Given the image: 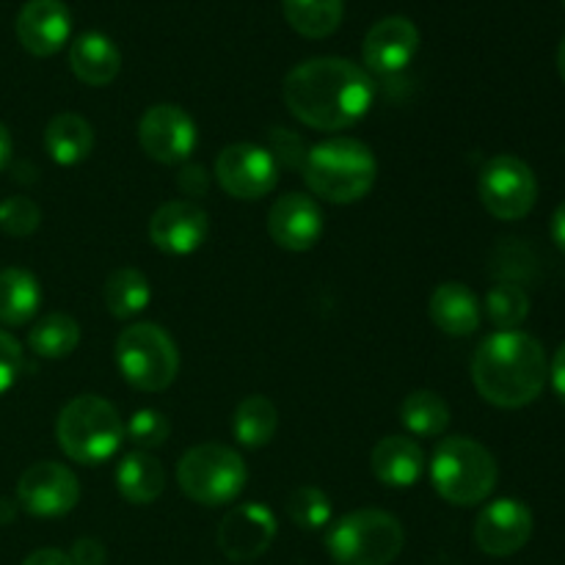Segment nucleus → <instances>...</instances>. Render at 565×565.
Here are the masks:
<instances>
[{
    "label": "nucleus",
    "mask_w": 565,
    "mask_h": 565,
    "mask_svg": "<svg viewBox=\"0 0 565 565\" xmlns=\"http://www.w3.org/2000/svg\"><path fill=\"white\" fill-rule=\"evenodd\" d=\"M281 99L301 125L337 132L367 116L375 83L367 70L348 58H309L287 72Z\"/></svg>",
    "instance_id": "nucleus-1"
},
{
    "label": "nucleus",
    "mask_w": 565,
    "mask_h": 565,
    "mask_svg": "<svg viewBox=\"0 0 565 565\" xmlns=\"http://www.w3.org/2000/svg\"><path fill=\"white\" fill-rule=\"evenodd\" d=\"M546 379L550 364L544 345L524 331H497L475 351V390L497 408L530 406L541 397Z\"/></svg>",
    "instance_id": "nucleus-2"
},
{
    "label": "nucleus",
    "mask_w": 565,
    "mask_h": 565,
    "mask_svg": "<svg viewBox=\"0 0 565 565\" xmlns=\"http://www.w3.org/2000/svg\"><path fill=\"white\" fill-rule=\"evenodd\" d=\"M301 171L315 196L331 204H353L373 191L379 163L367 143L340 136L315 143Z\"/></svg>",
    "instance_id": "nucleus-3"
},
{
    "label": "nucleus",
    "mask_w": 565,
    "mask_h": 565,
    "mask_svg": "<svg viewBox=\"0 0 565 565\" xmlns=\"http://www.w3.org/2000/svg\"><path fill=\"white\" fill-rule=\"evenodd\" d=\"M55 441L70 461L99 467L119 452L125 441V419L105 397L81 395L61 408L55 419Z\"/></svg>",
    "instance_id": "nucleus-4"
},
{
    "label": "nucleus",
    "mask_w": 565,
    "mask_h": 565,
    "mask_svg": "<svg viewBox=\"0 0 565 565\" xmlns=\"http://www.w3.org/2000/svg\"><path fill=\"white\" fill-rule=\"evenodd\" d=\"M497 478H500V469H497L494 456L469 436L441 439L430 458V480H434L436 494L450 505H480L497 489Z\"/></svg>",
    "instance_id": "nucleus-5"
},
{
    "label": "nucleus",
    "mask_w": 565,
    "mask_h": 565,
    "mask_svg": "<svg viewBox=\"0 0 565 565\" xmlns=\"http://www.w3.org/2000/svg\"><path fill=\"white\" fill-rule=\"evenodd\" d=\"M403 544V524L379 508L348 513L326 533V550L337 565H392Z\"/></svg>",
    "instance_id": "nucleus-6"
},
{
    "label": "nucleus",
    "mask_w": 565,
    "mask_h": 565,
    "mask_svg": "<svg viewBox=\"0 0 565 565\" xmlns=\"http://www.w3.org/2000/svg\"><path fill=\"white\" fill-rule=\"evenodd\" d=\"M248 469L237 450L215 441L191 447L177 463V483L188 500L204 508H221L243 494Z\"/></svg>",
    "instance_id": "nucleus-7"
},
{
    "label": "nucleus",
    "mask_w": 565,
    "mask_h": 565,
    "mask_svg": "<svg viewBox=\"0 0 565 565\" xmlns=\"http://www.w3.org/2000/svg\"><path fill=\"white\" fill-rule=\"evenodd\" d=\"M121 379L141 392H163L180 373V351L158 323L127 326L116 340Z\"/></svg>",
    "instance_id": "nucleus-8"
},
{
    "label": "nucleus",
    "mask_w": 565,
    "mask_h": 565,
    "mask_svg": "<svg viewBox=\"0 0 565 565\" xmlns=\"http://www.w3.org/2000/svg\"><path fill=\"white\" fill-rule=\"evenodd\" d=\"M478 196L494 218L519 221L539 202V180L516 154H494L480 169Z\"/></svg>",
    "instance_id": "nucleus-9"
},
{
    "label": "nucleus",
    "mask_w": 565,
    "mask_h": 565,
    "mask_svg": "<svg viewBox=\"0 0 565 565\" xmlns=\"http://www.w3.org/2000/svg\"><path fill=\"white\" fill-rule=\"evenodd\" d=\"M215 180L230 196L254 202L268 196L279 182V163L270 149L257 143H230L215 158Z\"/></svg>",
    "instance_id": "nucleus-10"
},
{
    "label": "nucleus",
    "mask_w": 565,
    "mask_h": 565,
    "mask_svg": "<svg viewBox=\"0 0 565 565\" xmlns=\"http://www.w3.org/2000/svg\"><path fill=\"white\" fill-rule=\"evenodd\" d=\"M81 500V483L64 463L39 461L22 472L17 483V502L25 513L39 519H58L75 511Z\"/></svg>",
    "instance_id": "nucleus-11"
},
{
    "label": "nucleus",
    "mask_w": 565,
    "mask_h": 565,
    "mask_svg": "<svg viewBox=\"0 0 565 565\" xmlns=\"http://www.w3.org/2000/svg\"><path fill=\"white\" fill-rule=\"evenodd\" d=\"M138 141H141L143 152L152 160H158V163H185L199 141L196 121H193L191 114H188L185 108H180V105H152V108L141 116Z\"/></svg>",
    "instance_id": "nucleus-12"
},
{
    "label": "nucleus",
    "mask_w": 565,
    "mask_h": 565,
    "mask_svg": "<svg viewBox=\"0 0 565 565\" xmlns=\"http://www.w3.org/2000/svg\"><path fill=\"white\" fill-rule=\"evenodd\" d=\"M533 511L522 500L502 497L489 502L475 522V544L483 555L511 557L533 539Z\"/></svg>",
    "instance_id": "nucleus-13"
},
{
    "label": "nucleus",
    "mask_w": 565,
    "mask_h": 565,
    "mask_svg": "<svg viewBox=\"0 0 565 565\" xmlns=\"http://www.w3.org/2000/svg\"><path fill=\"white\" fill-rule=\"evenodd\" d=\"M276 524L274 511L263 502H246L237 505L221 519L218 524V550L224 552L230 561L246 563L254 557L265 555L276 539Z\"/></svg>",
    "instance_id": "nucleus-14"
},
{
    "label": "nucleus",
    "mask_w": 565,
    "mask_h": 565,
    "mask_svg": "<svg viewBox=\"0 0 565 565\" xmlns=\"http://www.w3.org/2000/svg\"><path fill=\"white\" fill-rule=\"evenodd\" d=\"M210 235V218L191 199H174L154 210L149 218V241L171 257H185L204 246Z\"/></svg>",
    "instance_id": "nucleus-15"
},
{
    "label": "nucleus",
    "mask_w": 565,
    "mask_h": 565,
    "mask_svg": "<svg viewBox=\"0 0 565 565\" xmlns=\"http://www.w3.org/2000/svg\"><path fill=\"white\" fill-rule=\"evenodd\" d=\"M323 210L312 196L285 193L268 213V235L285 252H309L323 237Z\"/></svg>",
    "instance_id": "nucleus-16"
},
{
    "label": "nucleus",
    "mask_w": 565,
    "mask_h": 565,
    "mask_svg": "<svg viewBox=\"0 0 565 565\" xmlns=\"http://www.w3.org/2000/svg\"><path fill=\"white\" fill-rule=\"evenodd\" d=\"M419 50V31L406 17H384L367 31L362 58L367 72L381 77L397 75L414 61Z\"/></svg>",
    "instance_id": "nucleus-17"
},
{
    "label": "nucleus",
    "mask_w": 565,
    "mask_h": 565,
    "mask_svg": "<svg viewBox=\"0 0 565 565\" xmlns=\"http://www.w3.org/2000/svg\"><path fill=\"white\" fill-rule=\"evenodd\" d=\"M17 39L36 58L58 53L72 33V14L64 0H28L17 14Z\"/></svg>",
    "instance_id": "nucleus-18"
},
{
    "label": "nucleus",
    "mask_w": 565,
    "mask_h": 565,
    "mask_svg": "<svg viewBox=\"0 0 565 565\" xmlns=\"http://www.w3.org/2000/svg\"><path fill=\"white\" fill-rule=\"evenodd\" d=\"M373 475L390 489H408L425 472V452L408 436H384L370 452Z\"/></svg>",
    "instance_id": "nucleus-19"
},
{
    "label": "nucleus",
    "mask_w": 565,
    "mask_h": 565,
    "mask_svg": "<svg viewBox=\"0 0 565 565\" xmlns=\"http://www.w3.org/2000/svg\"><path fill=\"white\" fill-rule=\"evenodd\" d=\"M70 66L86 86H108L121 72V53L114 39L99 31L81 33L70 47Z\"/></svg>",
    "instance_id": "nucleus-20"
},
{
    "label": "nucleus",
    "mask_w": 565,
    "mask_h": 565,
    "mask_svg": "<svg viewBox=\"0 0 565 565\" xmlns=\"http://www.w3.org/2000/svg\"><path fill=\"white\" fill-rule=\"evenodd\" d=\"M430 320L450 337H469L480 329V301L461 281H445L430 292Z\"/></svg>",
    "instance_id": "nucleus-21"
},
{
    "label": "nucleus",
    "mask_w": 565,
    "mask_h": 565,
    "mask_svg": "<svg viewBox=\"0 0 565 565\" xmlns=\"http://www.w3.org/2000/svg\"><path fill=\"white\" fill-rule=\"evenodd\" d=\"M116 489L130 505H152L166 489L163 463L147 450H132L116 467Z\"/></svg>",
    "instance_id": "nucleus-22"
},
{
    "label": "nucleus",
    "mask_w": 565,
    "mask_h": 565,
    "mask_svg": "<svg viewBox=\"0 0 565 565\" xmlns=\"http://www.w3.org/2000/svg\"><path fill=\"white\" fill-rule=\"evenodd\" d=\"M44 149L58 166H77L94 152V127L81 114H58L44 127Z\"/></svg>",
    "instance_id": "nucleus-23"
},
{
    "label": "nucleus",
    "mask_w": 565,
    "mask_h": 565,
    "mask_svg": "<svg viewBox=\"0 0 565 565\" xmlns=\"http://www.w3.org/2000/svg\"><path fill=\"white\" fill-rule=\"evenodd\" d=\"M39 307H42V287L36 276L22 268L0 270V323H31Z\"/></svg>",
    "instance_id": "nucleus-24"
},
{
    "label": "nucleus",
    "mask_w": 565,
    "mask_h": 565,
    "mask_svg": "<svg viewBox=\"0 0 565 565\" xmlns=\"http://www.w3.org/2000/svg\"><path fill=\"white\" fill-rule=\"evenodd\" d=\"M276 430H279V412L268 397L248 395L246 401L237 403L235 414H232V436L237 439V445L259 450V447L270 445Z\"/></svg>",
    "instance_id": "nucleus-25"
},
{
    "label": "nucleus",
    "mask_w": 565,
    "mask_h": 565,
    "mask_svg": "<svg viewBox=\"0 0 565 565\" xmlns=\"http://www.w3.org/2000/svg\"><path fill=\"white\" fill-rule=\"evenodd\" d=\"M285 20L307 39H326L340 28L345 0H281Z\"/></svg>",
    "instance_id": "nucleus-26"
},
{
    "label": "nucleus",
    "mask_w": 565,
    "mask_h": 565,
    "mask_svg": "<svg viewBox=\"0 0 565 565\" xmlns=\"http://www.w3.org/2000/svg\"><path fill=\"white\" fill-rule=\"evenodd\" d=\"M103 301L114 318L127 320L136 318L147 309V303L152 301V287L149 279L136 268H119L105 279L103 287Z\"/></svg>",
    "instance_id": "nucleus-27"
},
{
    "label": "nucleus",
    "mask_w": 565,
    "mask_h": 565,
    "mask_svg": "<svg viewBox=\"0 0 565 565\" xmlns=\"http://www.w3.org/2000/svg\"><path fill=\"white\" fill-rule=\"evenodd\" d=\"M28 345L42 359H66L81 345V326L72 315L53 312L44 315L33 329L28 331Z\"/></svg>",
    "instance_id": "nucleus-28"
},
{
    "label": "nucleus",
    "mask_w": 565,
    "mask_h": 565,
    "mask_svg": "<svg viewBox=\"0 0 565 565\" xmlns=\"http://www.w3.org/2000/svg\"><path fill=\"white\" fill-rule=\"evenodd\" d=\"M401 423L406 425L408 434L423 436V439H434L441 436L450 425V406L441 395L430 390H417L403 401L401 406Z\"/></svg>",
    "instance_id": "nucleus-29"
},
{
    "label": "nucleus",
    "mask_w": 565,
    "mask_h": 565,
    "mask_svg": "<svg viewBox=\"0 0 565 565\" xmlns=\"http://www.w3.org/2000/svg\"><path fill=\"white\" fill-rule=\"evenodd\" d=\"M486 315L500 331H516L530 315V298L519 285L502 281L486 296Z\"/></svg>",
    "instance_id": "nucleus-30"
},
{
    "label": "nucleus",
    "mask_w": 565,
    "mask_h": 565,
    "mask_svg": "<svg viewBox=\"0 0 565 565\" xmlns=\"http://www.w3.org/2000/svg\"><path fill=\"white\" fill-rule=\"evenodd\" d=\"M285 511L296 527L309 530V533L329 527L331 522V500L326 497V491L315 489V486L292 489L285 500Z\"/></svg>",
    "instance_id": "nucleus-31"
},
{
    "label": "nucleus",
    "mask_w": 565,
    "mask_h": 565,
    "mask_svg": "<svg viewBox=\"0 0 565 565\" xmlns=\"http://www.w3.org/2000/svg\"><path fill=\"white\" fill-rule=\"evenodd\" d=\"M127 441L138 447V450H154V447L166 445V439L171 436V423L163 412L158 408H138L130 417V423L125 425Z\"/></svg>",
    "instance_id": "nucleus-32"
},
{
    "label": "nucleus",
    "mask_w": 565,
    "mask_h": 565,
    "mask_svg": "<svg viewBox=\"0 0 565 565\" xmlns=\"http://www.w3.org/2000/svg\"><path fill=\"white\" fill-rule=\"evenodd\" d=\"M42 224V210L28 196H9L0 202V230L11 237H31Z\"/></svg>",
    "instance_id": "nucleus-33"
},
{
    "label": "nucleus",
    "mask_w": 565,
    "mask_h": 565,
    "mask_svg": "<svg viewBox=\"0 0 565 565\" xmlns=\"http://www.w3.org/2000/svg\"><path fill=\"white\" fill-rule=\"evenodd\" d=\"M22 373V348L9 331L0 329V395L17 384Z\"/></svg>",
    "instance_id": "nucleus-34"
},
{
    "label": "nucleus",
    "mask_w": 565,
    "mask_h": 565,
    "mask_svg": "<svg viewBox=\"0 0 565 565\" xmlns=\"http://www.w3.org/2000/svg\"><path fill=\"white\" fill-rule=\"evenodd\" d=\"M177 188L182 191V196L199 199L210 191V174L204 171V166H185L180 177H177Z\"/></svg>",
    "instance_id": "nucleus-35"
},
{
    "label": "nucleus",
    "mask_w": 565,
    "mask_h": 565,
    "mask_svg": "<svg viewBox=\"0 0 565 565\" xmlns=\"http://www.w3.org/2000/svg\"><path fill=\"white\" fill-rule=\"evenodd\" d=\"M70 557L75 565H103L105 563V546L94 539H81V541H75V546H72Z\"/></svg>",
    "instance_id": "nucleus-36"
},
{
    "label": "nucleus",
    "mask_w": 565,
    "mask_h": 565,
    "mask_svg": "<svg viewBox=\"0 0 565 565\" xmlns=\"http://www.w3.org/2000/svg\"><path fill=\"white\" fill-rule=\"evenodd\" d=\"M22 565H75V563H72V557L66 555V552L47 546V550H36L33 555H28Z\"/></svg>",
    "instance_id": "nucleus-37"
},
{
    "label": "nucleus",
    "mask_w": 565,
    "mask_h": 565,
    "mask_svg": "<svg viewBox=\"0 0 565 565\" xmlns=\"http://www.w3.org/2000/svg\"><path fill=\"white\" fill-rule=\"evenodd\" d=\"M550 379H552V386H555L557 397H561V401L565 403V342L561 348H557L555 359H552Z\"/></svg>",
    "instance_id": "nucleus-38"
},
{
    "label": "nucleus",
    "mask_w": 565,
    "mask_h": 565,
    "mask_svg": "<svg viewBox=\"0 0 565 565\" xmlns=\"http://www.w3.org/2000/svg\"><path fill=\"white\" fill-rule=\"evenodd\" d=\"M552 241L565 254V202L552 215Z\"/></svg>",
    "instance_id": "nucleus-39"
},
{
    "label": "nucleus",
    "mask_w": 565,
    "mask_h": 565,
    "mask_svg": "<svg viewBox=\"0 0 565 565\" xmlns=\"http://www.w3.org/2000/svg\"><path fill=\"white\" fill-rule=\"evenodd\" d=\"M11 154H14V141H11L9 127L0 121V171L11 163Z\"/></svg>",
    "instance_id": "nucleus-40"
},
{
    "label": "nucleus",
    "mask_w": 565,
    "mask_h": 565,
    "mask_svg": "<svg viewBox=\"0 0 565 565\" xmlns=\"http://www.w3.org/2000/svg\"><path fill=\"white\" fill-rule=\"evenodd\" d=\"M557 70H561V77H563V83H565V36H563L561 47H557Z\"/></svg>",
    "instance_id": "nucleus-41"
},
{
    "label": "nucleus",
    "mask_w": 565,
    "mask_h": 565,
    "mask_svg": "<svg viewBox=\"0 0 565 565\" xmlns=\"http://www.w3.org/2000/svg\"><path fill=\"white\" fill-rule=\"evenodd\" d=\"M563 3H565V0H563Z\"/></svg>",
    "instance_id": "nucleus-42"
}]
</instances>
